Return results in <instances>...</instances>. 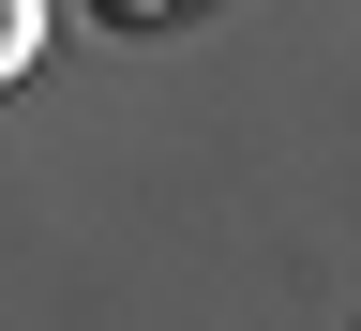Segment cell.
I'll use <instances>...</instances> for the list:
<instances>
[{
    "label": "cell",
    "instance_id": "cell-1",
    "mask_svg": "<svg viewBox=\"0 0 361 331\" xmlns=\"http://www.w3.org/2000/svg\"><path fill=\"white\" fill-rule=\"evenodd\" d=\"M30 61H45V0H0V90H16Z\"/></svg>",
    "mask_w": 361,
    "mask_h": 331
}]
</instances>
